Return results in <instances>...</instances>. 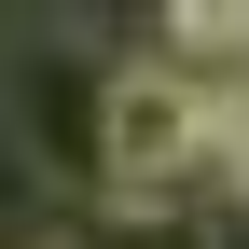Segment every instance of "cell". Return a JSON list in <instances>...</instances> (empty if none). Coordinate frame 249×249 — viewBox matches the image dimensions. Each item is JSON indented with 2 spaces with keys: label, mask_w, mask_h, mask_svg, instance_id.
Instances as JSON below:
<instances>
[{
  "label": "cell",
  "mask_w": 249,
  "mask_h": 249,
  "mask_svg": "<svg viewBox=\"0 0 249 249\" xmlns=\"http://www.w3.org/2000/svg\"><path fill=\"white\" fill-rule=\"evenodd\" d=\"M208 194H222V222H249V83L208 97Z\"/></svg>",
  "instance_id": "cell-2"
},
{
  "label": "cell",
  "mask_w": 249,
  "mask_h": 249,
  "mask_svg": "<svg viewBox=\"0 0 249 249\" xmlns=\"http://www.w3.org/2000/svg\"><path fill=\"white\" fill-rule=\"evenodd\" d=\"M0 139L55 194H111V55L70 28H14L0 42Z\"/></svg>",
  "instance_id": "cell-1"
},
{
  "label": "cell",
  "mask_w": 249,
  "mask_h": 249,
  "mask_svg": "<svg viewBox=\"0 0 249 249\" xmlns=\"http://www.w3.org/2000/svg\"><path fill=\"white\" fill-rule=\"evenodd\" d=\"M208 249H249V222H208Z\"/></svg>",
  "instance_id": "cell-3"
}]
</instances>
